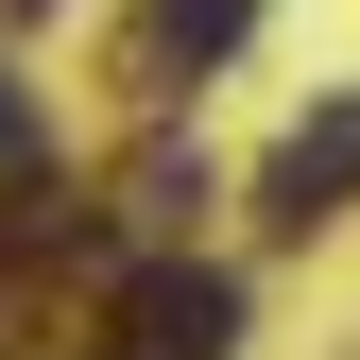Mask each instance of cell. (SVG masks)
Returning <instances> with one entry per match:
<instances>
[{"mask_svg": "<svg viewBox=\"0 0 360 360\" xmlns=\"http://www.w3.org/2000/svg\"><path fill=\"white\" fill-rule=\"evenodd\" d=\"M223 343H240V275H206V257H155L120 292V360H223Z\"/></svg>", "mask_w": 360, "mask_h": 360, "instance_id": "1", "label": "cell"}, {"mask_svg": "<svg viewBox=\"0 0 360 360\" xmlns=\"http://www.w3.org/2000/svg\"><path fill=\"white\" fill-rule=\"evenodd\" d=\"M343 189H360V103H343V120H309V138L275 155V189H257V223H292V240H309V223H326Z\"/></svg>", "mask_w": 360, "mask_h": 360, "instance_id": "2", "label": "cell"}, {"mask_svg": "<svg viewBox=\"0 0 360 360\" xmlns=\"http://www.w3.org/2000/svg\"><path fill=\"white\" fill-rule=\"evenodd\" d=\"M240 18H257V0H155V34H138V69H155V86H206L223 52H240Z\"/></svg>", "mask_w": 360, "mask_h": 360, "instance_id": "3", "label": "cell"}, {"mask_svg": "<svg viewBox=\"0 0 360 360\" xmlns=\"http://www.w3.org/2000/svg\"><path fill=\"white\" fill-rule=\"evenodd\" d=\"M0 189H52V120H34L18 86H0Z\"/></svg>", "mask_w": 360, "mask_h": 360, "instance_id": "4", "label": "cell"}]
</instances>
